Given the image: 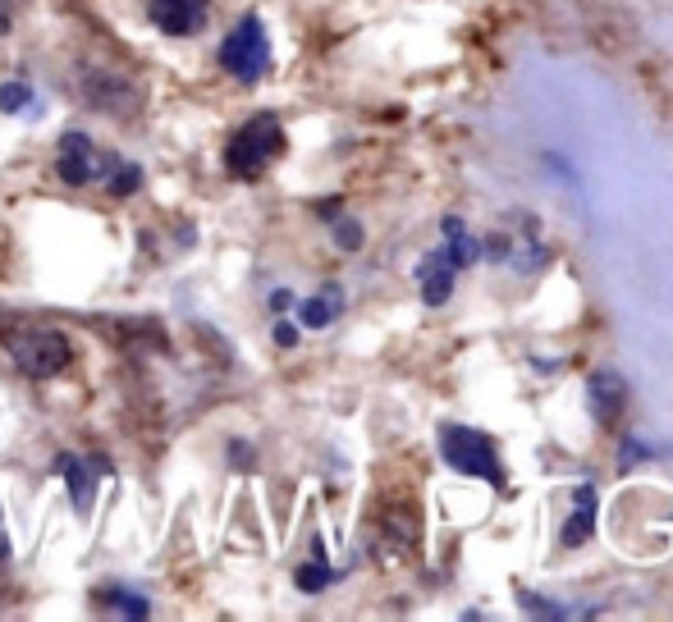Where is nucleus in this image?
<instances>
[{
  "label": "nucleus",
  "instance_id": "1",
  "mask_svg": "<svg viewBox=\"0 0 673 622\" xmlns=\"http://www.w3.org/2000/svg\"><path fill=\"white\" fill-rule=\"evenodd\" d=\"M481 257H490L495 266L513 270V275H536V270L550 266V247H545L541 220L532 211H509L495 225V234L481 243Z\"/></svg>",
  "mask_w": 673,
  "mask_h": 622
},
{
  "label": "nucleus",
  "instance_id": "2",
  "mask_svg": "<svg viewBox=\"0 0 673 622\" xmlns=\"http://www.w3.org/2000/svg\"><path fill=\"white\" fill-rule=\"evenodd\" d=\"M280 156H284V124L275 110H261V115L243 119L225 142V170L243 183L261 179Z\"/></svg>",
  "mask_w": 673,
  "mask_h": 622
},
{
  "label": "nucleus",
  "instance_id": "3",
  "mask_svg": "<svg viewBox=\"0 0 673 622\" xmlns=\"http://www.w3.org/2000/svg\"><path fill=\"white\" fill-rule=\"evenodd\" d=\"M435 440H440V458H445V467H454L458 476H477V481H490L495 490L509 485V476H504L500 453H495V440H490V435H481V430H472V426H458V421H440Z\"/></svg>",
  "mask_w": 673,
  "mask_h": 622
},
{
  "label": "nucleus",
  "instance_id": "4",
  "mask_svg": "<svg viewBox=\"0 0 673 622\" xmlns=\"http://www.w3.org/2000/svg\"><path fill=\"white\" fill-rule=\"evenodd\" d=\"M216 60H220V69L243 87L261 83V78L271 74V37L261 28V14H243V19L229 28Z\"/></svg>",
  "mask_w": 673,
  "mask_h": 622
},
{
  "label": "nucleus",
  "instance_id": "5",
  "mask_svg": "<svg viewBox=\"0 0 673 622\" xmlns=\"http://www.w3.org/2000/svg\"><path fill=\"white\" fill-rule=\"evenodd\" d=\"M10 357L28 380H51L74 366V344L60 330H23L10 339Z\"/></svg>",
  "mask_w": 673,
  "mask_h": 622
},
{
  "label": "nucleus",
  "instance_id": "6",
  "mask_svg": "<svg viewBox=\"0 0 673 622\" xmlns=\"http://www.w3.org/2000/svg\"><path fill=\"white\" fill-rule=\"evenodd\" d=\"M55 472L65 476L74 513L92 517V504H97V481L115 472V462L101 458V453H92V458H83V453H60V458H55Z\"/></svg>",
  "mask_w": 673,
  "mask_h": 622
},
{
  "label": "nucleus",
  "instance_id": "7",
  "mask_svg": "<svg viewBox=\"0 0 673 622\" xmlns=\"http://www.w3.org/2000/svg\"><path fill=\"white\" fill-rule=\"evenodd\" d=\"M55 174L65 188H87V183L101 174V151L92 147L83 129L60 133V151H55Z\"/></svg>",
  "mask_w": 673,
  "mask_h": 622
},
{
  "label": "nucleus",
  "instance_id": "8",
  "mask_svg": "<svg viewBox=\"0 0 673 622\" xmlns=\"http://www.w3.org/2000/svg\"><path fill=\"white\" fill-rule=\"evenodd\" d=\"M147 19L165 37H197L211 23V0H147Z\"/></svg>",
  "mask_w": 673,
  "mask_h": 622
},
{
  "label": "nucleus",
  "instance_id": "9",
  "mask_svg": "<svg viewBox=\"0 0 673 622\" xmlns=\"http://www.w3.org/2000/svg\"><path fill=\"white\" fill-rule=\"evenodd\" d=\"M417 289H422V302L426 307H445L449 293H454V279H458V266L449 261L445 247H435V252H426L422 261H417Z\"/></svg>",
  "mask_w": 673,
  "mask_h": 622
},
{
  "label": "nucleus",
  "instance_id": "10",
  "mask_svg": "<svg viewBox=\"0 0 673 622\" xmlns=\"http://www.w3.org/2000/svg\"><path fill=\"white\" fill-rule=\"evenodd\" d=\"M623 403H628V385H623L619 371H591L587 380V408L600 426L623 417Z\"/></svg>",
  "mask_w": 673,
  "mask_h": 622
},
{
  "label": "nucleus",
  "instance_id": "11",
  "mask_svg": "<svg viewBox=\"0 0 673 622\" xmlns=\"http://www.w3.org/2000/svg\"><path fill=\"white\" fill-rule=\"evenodd\" d=\"M596 513H600V499H596V485H577L573 490V513H568L564 531H559V545L564 549H577V545H587L591 531H596Z\"/></svg>",
  "mask_w": 673,
  "mask_h": 622
},
{
  "label": "nucleus",
  "instance_id": "12",
  "mask_svg": "<svg viewBox=\"0 0 673 622\" xmlns=\"http://www.w3.org/2000/svg\"><path fill=\"white\" fill-rule=\"evenodd\" d=\"M294 307H298V330H326V325H335L339 311H344V289H339V284H326L321 293L294 302Z\"/></svg>",
  "mask_w": 673,
  "mask_h": 622
},
{
  "label": "nucleus",
  "instance_id": "13",
  "mask_svg": "<svg viewBox=\"0 0 673 622\" xmlns=\"http://www.w3.org/2000/svg\"><path fill=\"white\" fill-rule=\"evenodd\" d=\"M440 229H445V252H449V261H454L458 270L477 266V261H481V238L467 229L463 215H445V220H440Z\"/></svg>",
  "mask_w": 673,
  "mask_h": 622
},
{
  "label": "nucleus",
  "instance_id": "14",
  "mask_svg": "<svg viewBox=\"0 0 673 622\" xmlns=\"http://www.w3.org/2000/svg\"><path fill=\"white\" fill-rule=\"evenodd\" d=\"M101 174H106V193L110 197H133L147 183L138 161H124V156H101Z\"/></svg>",
  "mask_w": 673,
  "mask_h": 622
},
{
  "label": "nucleus",
  "instance_id": "15",
  "mask_svg": "<svg viewBox=\"0 0 673 622\" xmlns=\"http://www.w3.org/2000/svg\"><path fill=\"white\" fill-rule=\"evenodd\" d=\"M335 577H339V572L330 568L326 545H321V540H312V563H298V572H294V586L303 590V595H321V590H326Z\"/></svg>",
  "mask_w": 673,
  "mask_h": 622
},
{
  "label": "nucleus",
  "instance_id": "16",
  "mask_svg": "<svg viewBox=\"0 0 673 622\" xmlns=\"http://www.w3.org/2000/svg\"><path fill=\"white\" fill-rule=\"evenodd\" d=\"M97 600L106 604V609L124 613V618H152V600L129 586H106V590H97Z\"/></svg>",
  "mask_w": 673,
  "mask_h": 622
},
{
  "label": "nucleus",
  "instance_id": "17",
  "mask_svg": "<svg viewBox=\"0 0 673 622\" xmlns=\"http://www.w3.org/2000/svg\"><path fill=\"white\" fill-rule=\"evenodd\" d=\"M19 110H28V115H37V97L33 87L23 83V78H10V83H0V115H19Z\"/></svg>",
  "mask_w": 673,
  "mask_h": 622
},
{
  "label": "nucleus",
  "instance_id": "18",
  "mask_svg": "<svg viewBox=\"0 0 673 622\" xmlns=\"http://www.w3.org/2000/svg\"><path fill=\"white\" fill-rule=\"evenodd\" d=\"M522 609L541 613V618H582V613H591V609H573V604H550L545 595H532V590H522Z\"/></svg>",
  "mask_w": 673,
  "mask_h": 622
},
{
  "label": "nucleus",
  "instance_id": "19",
  "mask_svg": "<svg viewBox=\"0 0 673 622\" xmlns=\"http://www.w3.org/2000/svg\"><path fill=\"white\" fill-rule=\"evenodd\" d=\"M330 238H335L339 252H362V243H367L358 220H339V215H335V225H330Z\"/></svg>",
  "mask_w": 673,
  "mask_h": 622
},
{
  "label": "nucleus",
  "instance_id": "20",
  "mask_svg": "<svg viewBox=\"0 0 673 622\" xmlns=\"http://www.w3.org/2000/svg\"><path fill=\"white\" fill-rule=\"evenodd\" d=\"M646 458H655V453H651V444L637 440V435H628V440L619 444V472H632V467L646 462Z\"/></svg>",
  "mask_w": 673,
  "mask_h": 622
},
{
  "label": "nucleus",
  "instance_id": "21",
  "mask_svg": "<svg viewBox=\"0 0 673 622\" xmlns=\"http://www.w3.org/2000/svg\"><path fill=\"white\" fill-rule=\"evenodd\" d=\"M271 339H275V348H298V325L294 321H280Z\"/></svg>",
  "mask_w": 673,
  "mask_h": 622
},
{
  "label": "nucleus",
  "instance_id": "22",
  "mask_svg": "<svg viewBox=\"0 0 673 622\" xmlns=\"http://www.w3.org/2000/svg\"><path fill=\"white\" fill-rule=\"evenodd\" d=\"M294 293H289V289H271V298H266V307H271L275 311V316H284V311H294Z\"/></svg>",
  "mask_w": 673,
  "mask_h": 622
},
{
  "label": "nucleus",
  "instance_id": "23",
  "mask_svg": "<svg viewBox=\"0 0 673 622\" xmlns=\"http://www.w3.org/2000/svg\"><path fill=\"white\" fill-rule=\"evenodd\" d=\"M229 462H234V467H252V444L248 440H229Z\"/></svg>",
  "mask_w": 673,
  "mask_h": 622
},
{
  "label": "nucleus",
  "instance_id": "24",
  "mask_svg": "<svg viewBox=\"0 0 673 622\" xmlns=\"http://www.w3.org/2000/svg\"><path fill=\"white\" fill-rule=\"evenodd\" d=\"M14 33V0H0V37Z\"/></svg>",
  "mask_w": 673,
  "mask_h": 622
},
{
  "label": "nucleus",
  "instance_id": "25",
  "mask_svg": "<svg viewBox=\"0 0 673 622\" xmlns=\"http://www.w3.org/2000/svg\"><path fill=\"white\" fill-rule=\"evenodd\" d=\"M339 211H344V202H339V197H330V202H321V206H316V215H321V220H335Z\"/></svg>",
  "mask_w": 673,
  "mask_h": 622
}]
</instances>
